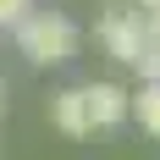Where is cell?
<instances>
[{
    "label": "cell",
    "mask_w": 160,
    "mask_h": 160,
    "mask_svg": "<svg viewBox=\"0 0 160 160\" xmlns=\"http://www.w3.org/2000/svg\"><path fill=\"white\" fill-rule=\"evenodd\" d=\"M83 111H88V127H116V122H127V88L122 83H88Z\"/></svg>",
    "instance_id": "cell-3"
},
{
    "label": "cell",
    "mask_w": 160,
    "mask_h": 160,
    "mask_svg": "<svg viewBox=\"0 0 160 160\" xmlns=\"http://www.w3.org/2000/svg\"><path fill=\"white\" fill-rule=\"evenodd\" d=\"M50 122L66 132V138H88V111H83V88H61V94H50Z\"/></svg>",
    "instance_id": "cell-4"
},
{
    "label": "cell",
    "mask_w": 160,
    "mask_h": 160,
    "mask_svg": "<svg viewBox=\"0 0 160 160\" xmlns=\"http://www.w3.org/2000/svg\"><path fill=\"white\" fill-rule=\"evenodd\" d=\"M127 6H132V11H155L160 0H127Z\"/></svg>",
    "instance_id": "cell-9"
},
{
    "label": "cell",
    "mask_w": 160,
    "mask_h": 160,
    "mask_svg": "<svg viewBox=\"0 0 160 160\" xmlns=\"http://www.w3.org/2000/svg\"><path fill=\"white\" fill-rule=\"evenodd\" d=\"M127 116H138V127L160 138V83H144L138 94H127Z\"/></svg>",
    "instance_id": "cell-5"
},
{
    "label": "cell",
    "mask_w": 160,
    "mask_h": 160,
    "mask_svg": "<svg viewBox=\"0 0 160 160\" xmlns=\"http://www.w3.org/2000/svg\"><path fill=\"white\" fill-rule=\"evenodd\" d=\"M138 72H144V83H160V44H144V55H138Z\"/></svg>",
    "instance_id": "cell-7"
},
{
    "label": "cell",
    "mask_w": 160,
    "mask_h": 160,
    "mask_svg": "<svg viewBox=\"0 0 160 160\" xmlns=\"http://www.w3.org/2000/svg\"><path fill=\"white\" fill-rule=\"evenodd\" d=\"M28 11H33V0H0V28H17Z\"/></svg>",
    "instance_id": "cell-6"
},
{
    "label": "cell",
    "mask_w": 160,
    "mask_h": 160,
    "mask_svg": "<svg viewBox=\"0 0 160 160\" xmlns=\"http://www.w3.org/2000/svg\"><path fill=\"white\" fill-rule=\"evenodd\" d=\"M144 44H160V6L144 11Z\"/></svg>",
    "instance_id": "cell-8"
},
{
    "label": "cell",
    "mask_w": 160,
    "mask_h": 160,
    "mask_svg": "<svg viewBox=\"0 0 160 160\" xmlns=\"http://www.w3.org/2000/svg\"><path fill=\"white\" fill-rule=\"evenodd\" d=\"M0 111H6V88H0Z\"/></svg>",
    "instance_id": "cell-10"
},
{
    "label": "cell",
    "mask_w": 160,
    "mask_h": 160,
    "mask_svg": "<svg viewBox=\"0 0 160 160\" xmlns=\"http://www.w3.org/2000/svg\"><path fill=\"white\" fill-rule=\"evenodd\" d=\"M99 44H105V55L122 66H138V55H144V17L132 11V6H105L94 22Z\"/></svg>",
    "instance_id": "cell-2"
},
{
    "label": "cell",
    "mask_w": 160,
    "mask_h": 160,
    "mask_svg": "<svg viewBox=\"0 0 160 160\" xmlns=\"http://www.w3.org/2000/svg\"><path fill=\"white\" fill-rule=\"evenodd\" d=\"M17 50L33 66H61L78 55V22L66 11H28L17 22Z\"/></svg>",
    "instance_id": "cell-1"
}]
</instances>
